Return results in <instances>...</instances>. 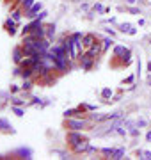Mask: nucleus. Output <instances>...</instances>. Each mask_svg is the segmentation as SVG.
Returning <instances> with one entry per match:
<instances>
[{
  "label": "nucleus",
  "instance_id": "1",
  "mask_svg": "<svg viewBox=\"0 0 151 160\" xmlns=\"http://www.w3.org/2000/svg\"><path fill=\"white\" fill-rule=\"evenodd\" d=\"M91 121L89 117H66V123H64V126L66 130H85V128L89 126Z\"/></svg>",
  "mask_w": 151,
  "mask_h": 160
},
{
  "label": "nucleus",
  "instance_id": "2",
  "mask_svg": "<svg viewBox=\"0 0 151 160\" xmlns=\"http://www.w3.org/2000/svg\"><path fill=\"white\" fill-rule=\"evenodd\" d=\"M94 62H96V59H94V57H91V55H89L87 52H82L80 55H78V64H80V68H82V69H85V71L92 69Z\"/></svg>",
  "mask_w": 151,
  "mask_h": 160
},
{
  "label": "nucleus",
  "instance_id": "3",
  "mask_svg": "<svg viewBox=\"0 0 151 160\" xmlns=\"http://www.w3.org/2000/svg\"><path fill=\"white\" fill-rule=\"evenodd\" d=\"M84 135H82V130H68V133H66V142L70 144L71 148L75 146V144H78Z\"/></svg>",
  "mask_w": 151,
  "mask_h": 160
},
{
  "label": "nucleus",
  "instance_id": "4",
  "mask_svg": "<svg viewBox=\"0 0 151 160\" xmlns=\"http://www.w3.org/2000/svg\"><path fill=\"white\" fill-rule=\"evenodd\" d=\"M89 146H91V142H89V139H82L78 144H75L73 148H71V151L75 153V155H82V153H87V149H89Z\"/></svg>",
  "mask_w": 151,
  "mask_h": 160
},
{
  "label": "nucleus",
  "instance_id": "5",
  "mask_svg": "<svg viewBox=\"0 0 151 160\" xmlns=\"http://www.w3.org/2000/svg\"><path fill=\"white\" fill-rule=\"evenodd\" d=\"M85 52L89 53L91 57H94V59H98L101 53H105V52H103V44H101V41H96L92 46H91V48H87Z\"/></svg>",
  "mask_w": 151,
  "mask_h": 160
},
{
  "label": "nucleus",
  "instance_id": "6",
  "mask_svg": "<svg viewBox=\"0 0 151 160\" xmlns=\"http://www.w3.org/2000/svg\"><path fill=\"white\" fill-rule=\"evenodd\" d=\"M41 11H43V4H41V2H36V4H34L29 11H25V18L34 20V18L38 16V12H41Z\"/></svg>",
  "mask_w": 151,
  "mask_h": 160
},
{
  "label": "nucleus",
  "instance_id": "7",
  "mask_svg": "<svg viewBox=\"0 0 151 160\" xmlns=\"http://www.w3.org/2000/svg\"><path fill=\"white\" fill-rule=\"evenodd\" d=\"M25 59V52H23V46L21 44H18V46H14V50H13V61H14V64L18 66V64L21 62Z\"/></svg>",
  "mask_w": 151,
  "mask_h": 160
},
{
  "label": "nucleus",
  "instance_id": "8",
  "mask_svg": "<svg viewBox=\"0 0 151 160\" xmlns=\"http://www.w3.org/2000/svg\"><path fill=\"white\" fill-rule=\"evenodd\" d=\"M98 41L96 39V36L92 34V32H87V34H84V37H82V44H84V48L87 50V48H91L94 43Z\"/></svg>",
  "mask_w": 151,
  "mask_h": 160
},
{
  "label": "nucleus",
  "instance_id": "9",
  "mask_svg": "<svg viewBox=\"0 0 151 160\" xmlns=\"http://www.w3.org/2000/svg\"><path fill=\"white\" fill-rule=\"evenodd\" d=\"M0 132L2 133H14V128L5 117H0Z\"/></svg>",
  "mask_w": 151,
  "mask_h": 160
},
{
  "label": "nucleus",
  "instance_id": "10",
  "mask_svg": "<svg viewBox=\"0 0 151 160\" xmlns=\"http://www.w3.org/2000/svg\"><path fill=\"white\" fill-rule=\"evenodd\" d=\"M4 29H5V32H7V34L14 36V34H16V20L7 18V20L4 21Z\"/></svg>",
  "mask_w": 151,
  "mask_h": 160
},
{
  "label": "nucleus",
  "instance_id": "11",
  "mask_svg": "<svg viewBox=\"0 0 151 160\" xmlns=\"http://www.w3.org/2000/svg\"><path fill=\"white\" fill-rule=\"evenodd\" d=\"M14 155L16 157H20V158H32V149L30 148H18L16 151H14Z\"/></svg>",
  "mask_w": 151,
  "mask_h": 160
},
{
  "label": "nucleus",
  "instance_id": "12",
  "mask_svg": "<svg viewBox=\"0 0 151 160\" xmlns=\"http://www.w3.org/2000/svg\"><path fill=\"white\" fill-rule=\"evenodd\" d=\"M23 14H25V11L21 9V7H20V9L16 7V9H13V11H11V18H13V20H16V21H20Z\"/></svg>",
  "mask_w": 151,
  "mask_h": 160
},
{
  "label": "nucleus",
  "instance_id": "13",
  "mask_svg": "<svg viewBox=\"0 0 151 160\" xmlns=\"http://www.w3.org/2000/svg\"><path fill=\"white\" fill-rule=\"evenodd\" d=\"M124 153H126L124 148H116V151H114V155H112L110 158L112 160H121V158H124Z\"/></svg>",
  "mask_w": 151,
  "mask_h": 160
},
{
  "label": "nucleus",
  "instance_id": "14",
  "mask_svg": "<svg viewBox=\"0 0 151 160\" xmlns=\"http://www.w3.org/2000/svg\"><path fill=\"white\" fill-rule=\"evenodd\" d=\"M112 94H114V93H112L110 87H103V89H101V98H103L105 101H110Z\"/></svg>",
  "mask_w": 151,
  "mask_h": 160
},
{
  "label": "nucleus",
  "instance_id": "15",
  "mask_svg": "<svg viewBox=\"0 0 151 160\" xmlns=\"http://www.w3.org/2000/svg\"><path fill=\"white\" fill-rule=\"evenodd\" d=\"M34 87V82H32V78H27L23 84H21V91L23 93H30V89Z\"/></svg>",
  "mask_w": 151,
  "mask_h": 160
},
{
  "label": "nucleus",
  "instance_id": "16",
  "mask_svg": "<svg viewBox=\"0 0 151 160\" xmlns=\"http://www.w3.org/2000/svg\"><path fill=\"white\" fill-rule=\"evenodd\" d=\"M101 44H103V52H107V50L110 48L112 44H114V39H112V36H110V37H105V39H101Z\"/></svg>",
  "mask_w": 151,
  "mask_h": 160
},
{
  "label": "nucleus",
  "instance_id": "17",
  "mask_svg": "<svg viewBox=\"0 0 151 160\" xmlns=\"http://www.w3.org/2000/svg\"><path fill=\"white\" fill-rule=\"evenodd\" d=\"M34 4H36V0H21L20 7H21V9H23V11H29L30 7L34 5Z\"/></svg>",
  "mask_w": 151,
  "mask_h": 160
},
{
  "label": "nucleus",
  "instance_id": "18",
  "mask_svg": "<svg viewBox=\"0 0 151 160\" xmlns=\"http://www.w3.org/2000/svg\"><path fill=\"white\" fill-rule=\"evenodd\" d=\"M53 36H55V25H53V23H52V25H46V37L52 41Z\"/></svg>",
  "mask_w": 151,
  "mask_h": 160
},
{
  "label": "nucleus",
  "instance_id": "19",
  "mask_svg": "<svg viewBox=\"0 0 151 160\" xmlns=\"http://www.w3.org/2000/svg\"><path fill=\"white\" fill-rule=\"evenodd\" d=\"M11 110H13L18 117H23V114H25V110H23L20 105H11Z\"/></svg>",
  "mask_w": 151,
  "mask_h": 160
},
{
  "label": "nucleus",
  "instance_id": "20",
  "mask_svg": "<svg viewBox=\"0 0 151 160\" xmlns=\"http://www.w3.org/2000/svg\"><path fill=\"white\" fill-rule=\"evenodd\" d=\"M11 105L23 107V105H25V100H21V98H18V96H11Z\"/></svg>",
  "mask_w": 151,
  "mask_h": 160
},
{
  "label": "nucleus",
  "instance_id": "21",
  "mask_svg": "<svg viewBox=\"0 0 151 160\" xmlns=\"http://www.w3.org/2000/svg\"><path fill=\"white\" fill-rule=\"evenodd\" d=\"M114 151H116V148H101L100 149V153H103V155H105V157H109V158L114 155Z\"/></svg>",
  "mask_w": 151,
  "mask_h": 160
},
{
  "label": "nucleus",
  "instance_id": "22",
  "mask_svg": "<svg viewBox=\"0 0 151 160\" xmlns=\"http://www.w3.org/2000/svg\"><path fill=\"white\" fill-rule=\"evenodd\" d=\"M130 29H131L130 23H121V25H119V32H123V34H128Z\"/></svg>",
  "mask_w": 151,
  "mask_h": 160
},
{
  "label": "nucleus",
  "instance_id": "23",
  "mask_svg": "<svg viewBox=\"0 0 151 160\" xmlns=\"http://www.w3.org/2000/svg\"><path fill=\"white\" fill-rule=\"evenodd\" d=\"M92 11H94V12H105V7H103L101 4H94V5H92Z\"/></svg>",
  "mask_w": 151,
  "mask_h": 160
},
{
  "label": "nucleus",
  "instance_id": "24",
  "mask_svg": "<svg viewBox=\"0 0 151 160\" xmlns=\"http://www.w3.org/2000/svg\"><path fill=\"white\" fill-rule=\"evenodd\" d=\"M128 133H130L131 137H137V135H139V128H135V126H130V128H128Z\"/></svg>",
  "mask_w": 151,
  "mask_h": 160
},
{
  "label": "nucleus",
  "instance_id": "25",
  "mask_svg": "<svg viewBox=\"0 0 151 160\" xmlns=\"http://www.w3.org/2000/svg\"><path fill=\"white\" fill-rule=\"evenodd\" d=\"M133 80H135V76H133V75H130V76H126V78L123 80V84H133Z\"/></svg>",
  "mask_w": 151,
  "mask_h": 160
},
{
  "label": "nucleus",
  "instance_id": "26",
  "mask_svg": "<svg viewBox=\"0 0 151 160\" xmlns=\"http://www.w3.org/2000/svg\"><path fill=\"white\" fill-rule=\"evenodd\" d=\"M9 91H11V93H18V91H21V85H14V84H13L9 87Z\"/></svg>",
  "mask_w": 151,
  "mask_h": 160
},
{
  "label": "nucleus",
  "instance_id": "27",
  "mask_svg": "<svg viewBox=\"0 0 151 160\" xmlns=\"http://www.w3.org/2000/svg\"><path fill=\"white\" fill-rule=\"evenodd\" d=\"M30 103H32V105H38V103H39V105H41V100H39V98H36V96H34Z\"/></svg>",
  "mask_w": 151,
  "mask_h": 160
},
{
  "label": "nucleus",
  "instance_id": "28",
  "mask_svg": "<svg viewBox=\"0 0 151 160\" xmlns=\"http://www.w3.org/2000/svg\"><path fill=\"white\" fill-rule=\"evenodd\" d=\"M142 158L149 160V158H151V151H144V155H142Z\"/></svg>",
  "mask_w": 151,
  "mask_h": 160
},
{
  "label": "nucleus",
  "instance_id": "29",
  "mask_svg": "<svg viewBox=\"0 0 151 160\" xmlns=\"http://www.w3.org/2000/svg\"><path fill=\"white\" fill-rule=\"evenodd\" d=\"M137 126H146V121H144V119H139V121H137Z\"/></svg>",
  "mask_w": 151,
  "mask_h": 160
},
{
  "label": "nucleus",
  "instance_id": "30",
  "mask_svg": "<svg viewBox=\"0 0 151 160\" xmlns=\"http://www.w3.org/2000/svg\"><path fill=\"white\" fill-rule=\"evenodd\" d=\"M21 0H14V4H13V9H16V7H20Z\"/></svg>",
  "mask_w": 151,
  "mask_h": 160
},
{
  "label": "nucleus",
  "instance_id": "31",
  "mask_svg": "<svg viewBox=\"0 0 151 160\" xmlns=\"http://www.w3.org/2000/svg\"><path fill=\"white\" fill-rule=\"evenodd\" d=\"M130 12H133V14H139V12H141V11L137 9V7H130Z\"/></svg>",
  "mask_w": 151,
  "mask_h": 160
},
{
  "label": "nucleus",
  "instance_id": "32",
  "mask_svg": "<svg viewBox=\"0 0 151 160\" xmlns=\"http://www.w3.org/2000/svg\"><path fill=\"white\" fill-rule=\"evenodd\" d=\"M128 34H130V36H135V34H137V29H133V27H131V29H130V32H128Z\"/></svg>",
  "mask_w": 151,
  "mask_h": 160
},
{
  "label": "nucleus",
  "instance_id": "33",
  "mask_svg": "<svg viewBox=\"0 0 151 160\" xmlns=\"http://www.w3.org/2000/svg\"><path fill=\"white\" fill-rule=\"evenodd\" d=\"M87 110H89V112H94V110H96V107H94V105H87Z\"/></svg>",
  "mask_w": 151,
  "mask_h": 160
},
{
  "label": "nucleus",
  "instance_id": "34",
  "mask_svg": "<svg viewBox=\"0 0 151 160\" xmlns=\"http://www.w3.org/2000/svg\"><path fill=\"white\" fill-rule=\"evenodd\" d=\"M114 21H116V18L112 16V18H107V20H105V23H114Z\"/></svg>",
  "mask_w": 151,
  "mask_h": 160
},
{
  "label": "nucleus",
  "instance_id": "35",
  "mask_svg": "<svg viewBox=\"0 0 151 160\" xmlns=\"http://www.w3.org/2000/svg\"><path fill=\"white\" fill-rule=\"evenodd\" d=\"M146 140H148V142H151V130L146 133Z\"/></svg>",
  "mask_w": 151,
  "mask_h": 160
},
{
  "label": "nucleus",
  "instance_id": "36",
  "mask_svg": "<svg viewBox=\"0 0 151 160\" xmlns=\"http://www.w3.org/2000/svg\"><path fill=\"white\" fill-rule=\"evenodd\" d=\"M107 32H109V34H110V36H112V37H114V36H116V32H114V30H112V29H107Z\"/></svg>",
  "mask_w": 151,
  "mask_h": 160
},
{
  "label": "nucleus",
  "instance_id": "37",
  "mask_svg": "<svg viewBox=\"0 0 151 160\" xmlns=\"http://www.w3.org/2000/svg\"><path fill=\"white\" fill-rule=\"evenodd\" d=\"M135 2H137V0H126V4H128V5H133Z\"/></svg>",
  "mask_w": 151,
  "mask_h": 160
},
{
  "label": "nucleus",
  "instance_id": "38",
  "mask_svg": "<svg viewBox=\"0 0 151 160\" xmlns=\"http://www.w3.org/2000/svg\"><path fill=\"white\" fill-rule=\"evenodd\" d=\"M146 68H148V71H149V73H151V61H149V62H148V66H146Z\"/></svg>",
  "mask_w": 151,
  "mask_h": 160
}]
</instances>
